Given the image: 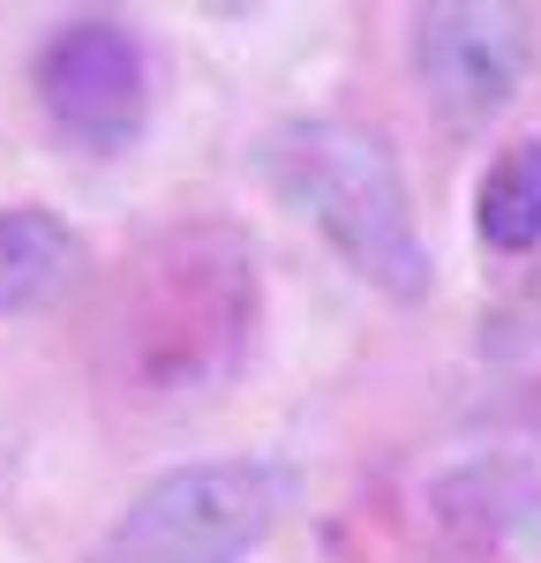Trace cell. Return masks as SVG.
<instances>
[{
  "mask_svg": "<svg viewBox=\"0 0 541 563\" xmlns=\"http://www.w3.org/2000/svg\"><path fill=\"white\" fill-rule=\"evenodd\" d=\"M264 316L256 249L233 225H174L129 263L113 316H106V361L113 384L151 406L211 398L241 376Z\"/></svg>",
  "mask_w": 541,
  "mask_h": 563,
  "instance_id": "1",
  "label": "cell"
},
{
  "mask_svg": "<svg viewBox=\"0 0 541 563\" xmlns=\"http://www.w3.org/2000/svg\"><path fill=\"white\" fill-rule=\"evenodd\" d=\"M256 174L294 218H309L339 249V263L361 286H376L384 301L413 308L437 294V249L413 218V196H406L391 143L376 129L339 121V113H294V121L264 129Z\"/></svg>",
  "mask_w": 541,
  "mask_h": 563,
  "instance_id": "2",
  "label": "cell"
},
{
  "mask_svg": "<svg viewBox=\"0 0 541 563\" xmlns=\"http://www.w3.org/2000/svg\"><path fill=\"white\" fill-rule=\"evenodd\" d=\"M301 504V474L286 459H188L143 481L84 563H241L256 556L286 511Z\"/></svg>",
  "mask_w": 541,
  "mask_h": 563,
  "instance_id": "3",
  "label": "cell"
},
{
  "mask_svg": "<svg viewBox=\"0 0 541 563\" xmlns=\"http://www.w3.org/2000/svg\"><path fill=\"white\" fill-rule=\"evenodd\" d=\"M45 129L84 158H121L151 121V60L121 15H60L31 53Z\"/></svg>",
  "mask_w": 541,
  "mask_h": 563,
  "instance_id": "4",
  "label": "cell"
},
{
  "mask_svg": "<svg viewBox=\"0 0 541 563\" xmlns=\"http://www.w3.org/2000/svg\"><path fill=\"white\" fill-rule=\"evenodd\" d=\"M527 60H534V23L527 8L504 0H437L413 8L406 23V68L451 129H489L519 98Z\"/></svg>",
  "mask_w": 541,
  "mask_h": 563,
  "instance_id": "5",
  "label": "cell"
},
{
  "mask_svg": "<svg viewBox=\"0 0 541 563\" xmlns=\"http://www.w3.org/2000/svg\"><path fill=\"white\" fill-rule=\"evenodd\" d=\"M84 278V233L45 203L0 211V316H38Z\"/></svg>",
  "mask_w": 541,
  "mask_h": 563,
  "instance_id": "6",
  "label": "cell"
},
{
  "mask_svg": "<svg viewBox=\"0 0 541 563\" xmlns=\"http://www.w3.org/2000/svg\"><path fill=\"white\" fill-rule=\"evenodd\" d=\"M474 233L496 256L541 249V135L504 143L482 166V180H474Z\"/></svg>",
  "mask_w": 541,
  "mask_h": 563,
  "instance_id": "7",
  "label": "cell"
}]
</instances>
